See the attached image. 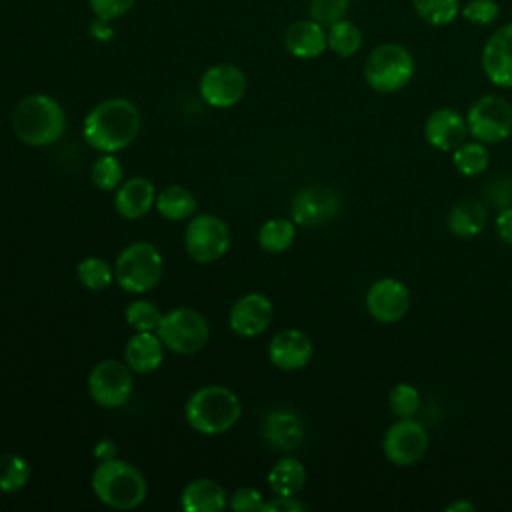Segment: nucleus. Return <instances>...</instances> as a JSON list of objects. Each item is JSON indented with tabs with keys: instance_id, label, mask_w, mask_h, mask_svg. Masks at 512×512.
I'll list each match as a JSON object with an SVG mask.
<instances>
[{
	"instance_id": "f257e3e1",
	"label": "nucleus",
	"mask_w": 512,
	"mask_h": 512,
	"mask_svg": "<svg viewBox=\"0 0 512 512\" xmlns=\"http://www.w3.org/2000/svg\"><path fill=\"white\" fill-rule=\"evenodd\" d=\"M140 110L126 98H108L96 104L84 118V140L104 154L124 150L140 132Z\"/></svg>"
},
{
	"instance_id": "f03ea898",
	"label": "nucleus",
	"mask_w": 512,
	"mask_h": 512,
	"mask_svg": "<svg viewBox=\"0 0 512 512\" xmlns=\"http://www.w3.org/2000/svg\"><path fill=\"white\" fill-rule=\"evenodd\" d=\"M12 128L18 140L28 146H50L66 130V114L52 96L32 94L14 108Z\"/></svg>"
},
{
	"instance_id": "7ed1b4c3",
	"label": "nucleus",
	"mask_w": 512,
	"mask_h": 512,
	"mask_svg": "<svg viewBox=\"0 0 512 512\" xmlns=\"http://www.w3.org/2000/svg\"><path fill=\"white\" fill-rule=\"evenodd\" d=\"M242 414L238 396L218 384L198 388L184 406L188 426L204 436H216L230 430Z\"/></svg>"
},
{
	"instance_id": "20e7f679",
	"label": "nucleus",
	"mask_w": 512,
	"mask_h": 512,
	"mask_svg": "<svg viewBox=\"0 0 512 512\" xmlns=\"http://www.w3.org/2000/svg\"><path fill=\"white\" fill-rule=\"evenodd\" d=\"M92 490L96 498L116 510H132L146 498L148 486L142 472L120 458L100 460L92 472Z\"/></svg>"
},
{
	"instance_id": "39448f33",
	"label": "nucleus",
	"mask_w": 512,
	"mask_h": 512,
	"mask_svg": "<svg viewBox=\"0 0 512 512\" xmlns=\"http://www.w3.org/2000/svg\"><path fill=\"white\" fill-rule=\"evenodd\" d=\"M362 72L366 84L374 92L396 94L412 82L416 74V62L404 44L382 42L370 50Z\"/></svg>"
},
{
	"instance_id": "423d86ee",
	"label": "nucleus",
	"mask_w": 512,
	"mask_h": 512,
	"mask_svg": "<svg viewBox=\"0 0 512 512\" xmlns=\"http://www.w3.org/2000/svg\"><path fill=\"white\" fill-rule=\"evenodd\" d=\"M162 254L150 242L126 246L114 264V278L126 292L142 294L154 288L162 276Z\"/></svg>"
},
{
	"instance_id": "0eeeda50",
	"label": "nucleus",
	"mask_w": 512,
	"mask_h": 512,
	"mask_svg": "<svg viewBox=\"0 0 512 512\" xmlns=\"http://www.w3.org/2000/svg\"><path fill=\"white\" fill-rule=\"evenodd\" d=\"M156 334L170 352L190 356L206 346L210 328L206 318L194 308H174L168 314H162Z\"/></svg>"
},
{
	"instance_id": "6e6552de",
	"label": "nucleus",
	"mask_w": 512,
	"mask_h": 512,
	"mask_svg": "<svg viewBox=\"0 0 512 512\" xmlns=\"http://www.w3.org/2000/svg\"><path fill=\"white\" fill-rule=\"evenodd\" d=\"M468 134L482 144H500L512 134V104L496 94L474 100L466 112Z\"/></svg>"
},
{
	"instance_id": "1a4fd4ad",
	"label": "nucleus",
	"mask_w": 512,
	"mask_h": 512,
	"mask_svg": "<svg viewBox=\"0 0 512 512\" xmlns=\"http://www.w3.org/2000/svg\"><path fill=\"white\" fill-rule=\"evenodd\" d=\"M184 248L196 262H216L230 248V228L214 214H200L184 230Z\"/></svg>"
},
{
	"instance_id": "9d476101",
	"label": "nucleus",
	"mask_w": 512,
	"mask_h": 512,
	"mask_svg": "<svg viewBox=\"0 0 512 512\" xmlns=\"http://www.w3.org/2000/svg\"><path fill=\"white\" fill-rule=\"evenodd\" d=\"M428 444L430 436L418 420L398 418L382 436V454L390 464L406 468L424 458Z\"/></svg>"
},
{
	"instance_id": "9b49d317",
	"label": "nucleus",
	"mask_w": 512,
	"mask_h": 512,
	"mask_svg": "<svg viewBox=\"0 0 512 512\" xmlns=\"http://www.w3.org/2000/svg\"><path fill=\"white\" fill-rule=\"evenodd\" d=\"M132 390V370L120 360H102L88 374V394L102 408H118L126 404Z\"/></svg>"
},
{
	"instance_id": "f8f14e48",
	"label": "nucleus",
	"mask_w": 512,
	"mask_h": 512,
	"mask_svg": "<svg viewBox=\"0 0 512 512\" xmlns=\"http://www.w3.org/2000/svg\"><path fill=\"white\" fill-rule=\"evenodd\" d=\"M410 300L408 286L398 278L386 276L368 286L364 306L370 318L378 324H396L408 314Z\"/></svg>"
},
{
	"instance_id": "ddd939ff",
	"label": "nucleus",
	"mask_w": 512,
	"mask_h": 512,
	"mask_svg": "<svg viewBox=\"0 0 512 512\" xmlns=\"http://www.w3.org/2000/svg\"><path fill=\"white\" fill-rule=\"evenodd\" d=\"M342 200L336 190L312 184L304 186L292 198V220L302 228H318L328 224L340 214Z\"/></svg>"
},
{
	"instance_id": "4468645a",
	"label": "nucleus",
	"mask_w": 512,
	"mask_h": 512,
	"mask_svg": "<svg viewBox=\"0 0 512 512\" xmlns=\"http://www.w3.org/2000/svg\"><path fill=\"white\" fill-rule=\"evenodd\" d=\"M246 76L234 64L210 66L200 78V96L212 108H230L246 94Z\"/></svg>"
},
{
	"instance_id": "2eb2a0df",
	"label": "nucleus",
	"mask_w": 512,
	"mask_h": 512,
	"mask_svg": "<svg viewBox=\"0 0 512 512\" xmlns=\"http://www.w3.org/2000/svg\"><path fill=\"white\" fill-rule=\"evenodd\" d=\"M480 68L498 88H512V22L498 26L482 46Z\"/></svg>"
},
{
	"instance_id": "dca6fc26",
	"label": "nucleus",
	"mask_w": 512,
	"mask_h": 512,
	"mask_svg": "<svg viewBox=\"0 0 512 512\" xmlns=\"http://www.w3.org/2000/svg\"><path fill=\"white\" fill-rule=\"evenodd\" d=\"M468 138L466 116L454 108H436L424 120V140L438 152H454Z\"/></svg>"
},
{
	"instance_id": "f3484780",
	"label": "nucleus",
	"mask_w": 512,
	"mask_h": 512,
	"mask_svg": "<svg viewBox=\"0 0 512 512\" xmlns=\"http://www.w3.org/2000/svg\"><path fill=\"white\" fill-rule=\"evenodd\" d=\"M274 318V306L268 296L260 292H252L236 300V304L230 310L228 324L234 334L242 338H254L260 336Z\"/></svg>"
},
{
	"instance_id": "a211bd4d",
	"label": "nucleus",
	"mask_w": 512,
	"mask_h": 512,
	"mask_svg": "<svg viewBox=\"0 0 512 512\" xmlns=\"http://www.w3.org/2000/svg\"><path fill=\"white\" fill-rule=\"evenodd\" d=\"M314 346L306 332L298 328H286L272 336L268 344L270 362L286 372H294L304 368L312 358Z\"/></svg>"
},
{
	"instance_id": "6ab92c4d",
	"label": "nucleus",
	"mask_w": 512,
	"mask_h": 512,
	"mask_svg": "<svg viewBox=\"0 0 512 512\" xmlns=\"http://www.w3.org/2000/svg\"><path fill=\"white\" fill-rule=\"evenodd\" d=\"M262 438L272 450L290 452L304 440V424L292 410H272L262 420Z\"/></svg>"
},
{
	"instance_id": "aec40b11",
	"label": "nucleus",
	"mask_w": 512,
	"mask_h": 512,
	"mask_svg": "<svg viewBox=\"0 0 512 512\" xmlns=\"http://www.w3.org/2000/svg\"><path fill=\"white\" fill-rule=\"evenodd\" d=\"M156 204V188L144 176H134L124 180L114 194V208L120 216L128 220L142 218Z\"/></svg>"
},
{
	"instance_id": "412c9836",
	"label": "nucleus",
	"mask_w": 512,
	"mask_h": 512,
	"mask_svg": "<svg viewBox=\"0 0 512 512\" xmlns=\"http://www.w3.org/2000/svg\"><path fill=\"white\" fill-rule=\"evenodd\" d=\"M284 46L296 58H302V60L318 58L328 48L326 28L312 18L292 22L284 32Z\"/></svg>"
},
{
	"instance_id": "4be33fe9",
	"label": "nucleus",
	"mask_w": 512,
	"mask_h": 512,
	"mask_svg": "<svg viewBox=\"0 0 512 512\" xmlns=\"http://www.w3.org/2000/svg\"><path fill=\"white\" fill-rule=\"evenodd\" d=\"M124 360L136 374H150L164 360V344L156 332H134L124 346Z\"/></svg>"
},
{
	"instance_id": "5701e85b",
	"label": "nucleus",
	"mask_w": 512,
	"mask_h": 512,
	"mask_svg": "<svg viewBox=\"0 0 512 512\" xmlns=\"http://www.w3.org/2000/svg\"><path fill=\"white\" fill-rule=\"evenodd\" d=\"M180 506L186 512H222L228 506V494L216 480L196 478L184 486Z\"/></svg>"
},
{
	"instance_id": "b1692460",
	"label": "nucleus",
	"mask_w": 512,
	"mask_h": 512,
	"mask_svg": "<svg viewBox=\"0 0 512 512\" xmlns=\"http://www.w3.org/2000/svg\"><path fill=\"white\" fill-rule=\"evenodd\" d=\"M488 222L486 206L476 198H464L452 204L446 216V226L452 236L468 240L478 236Z\"/></svg>"
},
{
	"instance_id": "393cba45",
	"label": "nucleus",
	"mask_w": 512,
	"mask_h": 512,
	"mask_svg": "<svg viewBox=\"0 0 512 512\" xmlns=\"http://www.w3.org/2000/svg\"><path fill=\"white\" fill-rule=\"evenodd\" d=\"M306 482V468L298 458H280L268 472V486L276 496H296Z\"/></svg>"
},
{
	"instance_id": "a878e982",
	"label": "nucleus",
	"mask_w": 512,
	"mask_h": 512,
	"mask_svg": "<svg viewBox=\"0 0 512 512\" xmlns=\"http://www.w3.org/2000/svg\"><path fill=\"white\" fill-rule=\"evenodd\" d=\"M154 206L164 218L178 222V220L190 218L196 212L198 200L188 188L172 184V186H166L162 192L156 194V204Z\"/></svg>"
},
{
	"instance_id": "bb28decb",
	"label": "nucleus",
	"mask_w": 512,
	"mask_h": 512,
	"mask_svg": "<svg viewBox=\"0 0 512 512\" xmlns=\"http://www.w3.org/2000/svg\"><path fill=\"white\" fill-rule=\"evenodd\" d=\"M296 224L288 218H270L258 228V246L270 254H280L292 246Z\"/></svg>"
},
{
	"instance_id": "cd10ccee",
	"label": "nucleus",
	"mask_w": 512,
	"mask_h": 512,
	"mask_svg": "<svg viewBox=\"0 0 512 512\" xmlns=\"http://www.w3.org/2000/svg\"><path fill=\"white\" fill-rule=\"evenodd\" d=\"M452 164L460 176L474 178L486 172L490 164V152L486 144L478 140H472V142L466 140L452 152Z\"/></svg>"
},
{
	"instance_id": "c85d7f7f",
	"label": "nucleus",
	"mask_w": 512,
	"mask_h": 512,
	"mask_svg": "<svg viewBox=\"0 0 512 512\" xmlns=\"http://www.w3.org/2000/svg\"><path fill=\"white\" fill-rule=\"evenodd\" d=\"M326 36H328V50H332L340 58H350L358 54L364 42L362 30L352 20H346V18L330 24L326 30Z\"/></svg>"
},
{
	"instance_id": "c756f323",
	"label": "nucleus",
	"mask_w": 512,
	"mask_h": 512,
	"mask_svg": "<svg viewBox=\"0 0 512 512\" xmlns=\"http://www.w3.org/2000/svg\"><path fill=\"white\" fill-rule=\"evenodd\" d=\"M460 0H412L416 16L434 28L452 24L460 16Z\"/></svg>"
},
{
	"instance_id": "7c9ffc66",
	"label": "nucleus",
	"mask_w": 512,
	"mask_h": 512,
	"mask_svg": "<svg viewBox=\"0 0 512 512\" xmlns=\"http://www.w3.org/2000/svg\"><path fill=\"white\" fill-rule=\"evenodd\" d=\"M78 282L88 290H104L114 278V270L110 264L98 256H88L76 266Z\"/></svg>"
},
{
	"instance_id": "2f4dec72",
	"label": "nucleus",
	"mask_w": 512,
	"mask_h": 512,
	"mask_svg": "<svg viewBox=\"0 0 512 512\" xmlns=\"http://www.w3.org/2000/svg\"><path fill=\"white\" fill-rule=\"evenodd\" d=\"M30 478L28 462L18 454L0 456V492H18Z\"/></svg>"
},
{
	"instance_id": "473e14b6",
	"label": "nucleus",
	"mask_w": 512,
	"mask_h": 512,
	"mask_svg": "<svg viewBox=\"0 0 512 512\" xmlns=\"http://www.w3.org/2000/svg\"><path fill=\"white\" fill-rule=\"evenodd\" d=\"M90 180L98 190H116L122 184V164L114 154H102L90 168Z\"/></svg>"
},
{
	"instance_id": "72a5a7b5",
	"label": "nucleus",
	"mask_w": 512,
	"mask_h": 512,
	"mask_svg": "<svg viewBox=\"0 0 512 512\" xmlns=\"http://www.w3.org/2000/svg\"><path fill=\"white\" fill-rule=\"evenodd\" d=\"M388 404L394 416L398 418H414L420 408V392L416 386L408 382H398L392 386L388 394Z\"/></svg>"
},
{
	"instance_id": "f704fd0d",
	"label": "nucleus",
	"mask_w": 512,
	"mask_h": 512,
	"mask_svg": "<svg viewBox=\"0 0 512 512\" xmlns=\"http://www.w3.org/2000/svg\"><path fill=\"white\" fill-rule=\"evenodd\" d=\"M126 322L130 328H134L136 332H156L158 324H160V310L148 302V300H134L126 306Z\"/></svg>"
},
{
	"instance_id": "c9c22d12",
	"label": "nucleus",
	"mask_w": 512,
	"mask_h": 512,
	"mask_svg": "<svg viewBox=\"0 0 512 512\" xmlns=\"http://www.w3.org/2000/svg\"><path fill=\"white\" fill-rule=\"evenodd\" d=\"M460 16L472 26H490L500 16V6L496 0H466L460 6Z\"/></svg>"
},
{
	"instance_id": "e433bc0d",
	"label": "nucleus",
	"mask_w": 512,
	"mask_h": 512,
	"mask_svg": "<svg viewBox=\"0 0 512 512\" xmlns=\"http://www.w3.org/2000/svg\"><path fill=\"white\" fill-rule=\"evenodd\" d=\"M352 0H310L308 12L310 18L320 22L322 26H330L342 18H346Z\"/></svg>"
},
{
	"instance_id": "4c0bfd02",
	"label": "nucleus",
	"mask_w": 512,
	"mask_h": 512,
	"mask_svg": "<svg viewBox=\"0 0 512 512\" xmlns=\"http://www.w3.org/2000/svg\"><path fill=\"white\" fill-rule=\"evenodd\" d=\"M264 496L260 494V490L252 488V486H242V488H236L232 492V496L228 498V506L232 510H238V512H262L264 508Z\"/></svg>"
},
{
	"instance_id": "58836bf2",
	"label": "nucleus",
	"mask_w": 512,
	"mask_h": 512,
	"mask_svg": "<svg viewBox=\"0 0 512 512\" xmlns=\"http://www.w3.org/2000/svg\"><path fill=\"white\" fill-rule=\"evenodd\" d=\"M92 12L98 16V20L110 22L120 16H124L136 0H88Z\"/></svg>"
},
{
	"instance_id": "ea45409f",
	"label": "nucleus",
	"mask_w": 512,
	"mask_h": 512,
	"mask_svg": "<svg viewBox=\"0 0 512 512\" xmlns=\"http://www.w3.org/2000/svg\"><path fill=\"white\" fill-rule=\"evenodd\" d=\"M306 504H302L294 496H276L264 502L262 512H304Z\"/></svg>"
},
{
	"instance_id": "a19ab883",
	"label": "nucleus",
	"mask_w": 512,
	"mask_h": 512,
	"mask_svg": "<svg viewBox=\"0 0 512 512\" xmlns=\"http://www.w3.org/2000/svg\"><path fill=\"white\" fill-rule=\"evenodd\" d=\"M494 228H496L498 238L504 244L512 246V206H506V208L498 210L496 220H494Z\"/></svg>"
},
{
	"instance_id": "79ce46f5",
	"label": "nucleus",
	"mask_w": 512,
	"mask_h": 512,
	"mask_svg": "<svg viewBox=\"0 0 512 512\" xmlns=\"http://www.w3.org/2000/svg\"><path fill=\"white\" fill-rule=\"evenodd\" d=\"M474 510H476V506L464 498H458V500L446 504V512H474Z\"/></svg>"
}]
</instances>
